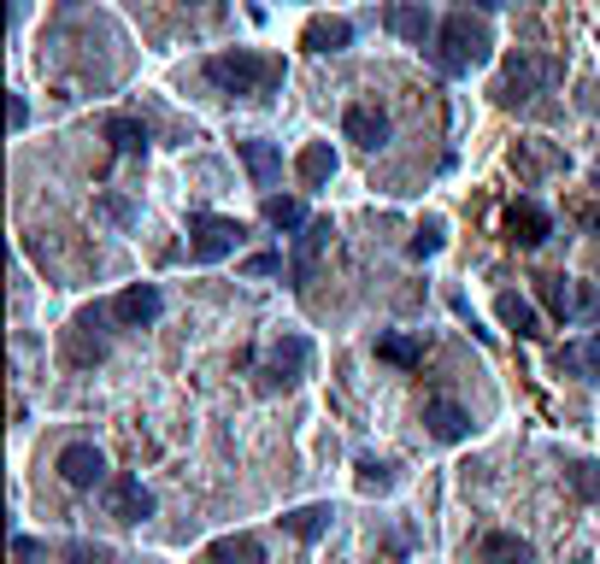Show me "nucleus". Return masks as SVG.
Masks as SVG:
<instances>
[{"mask_svg":"<svg viewBox=\"0 0 600 564\" xmlns=\"http://www.w3.org/2000/svg\"><path fill=\"white\" fill-rule=\"evenodd\" d=\"M207 82L225 95H271L283 82V59H265V54H248V47H236V54H212L207 59Z\"/></svg>","mask_w":600,"mask_h":564,"instance_id":"nucleus-1","label":"nucleus"},{"mask_svg":"<svg viewBox=\"0 0 600 564\" xmlns=\"http://www.w3.org/2000/svg\"><path fill=\"white\" fill-rule=\"evenodd\" d=\"M494 54V42H489V24H477L471 12H454V19H441L436 30V65L448 77H466L471 65H483Z\"/></svg>","mask_w":600,"mask_h":564,"instance_id":"nucleus-2","label":"nucleus"},{"mask_svg":"<svg viewBox=\"0 0 600 564\" xmlns=\"http://www.w3.org/2000/svg\"><path fill=\"white\" fill-rule=\"evenodd\" d=\"M559 77H565V65L554 54H512L506 59V71H501V95L506 107H519V100H536L547 89H559Z\"/></svg>","mask_w":600,"mask_h":564,"instance_id":"nucleus-3","label":"nucleus"},{"mask_svg":"<svg viewBox=\"0 0 600 564\" xmlns=\"http://www.w3.org/2000/svg\"><path fill=\"white\" fill-rule=\"evenodd\" d=\"M306 371H313V347H306V335H283L277 347L265 353V365H260V388L265 395L271 388H295Z\"/></svg>","mask_w":600,"mask_h":564,"instance_id":"nucleus-4","label":"nucleus"},{"mask_svg":"<svg viewBox=\"0 0 600 564\" xmlns=\"http://www.w3.org/2000/svg\"><path fill=\"white\" fill-rule=\"evenodd\" d=\"M188 235H195V242H188V253H195L200 265H218L225 259V253H236L242 247V224H236V218H212V212H200L195 224H188Z\"/></svg>","mask_w":600,"mask_h":564,"instance_id":"nucleus-5","label":"nucleus"},{"mask_svg":"<svg viewBox=\"0 0 600 564\" xmlns=\"http://www.w3.org/2000/svg\"><path fill=\"white\" fill-rule=\"evenodd\" d=\"M330 235H336L330 218H313V224L295 235V253H288V283H295V288H306L318 277V259L330 253Z\"/></svg>","mask_w":600,"mask_h":564,"instance_id":"nucleus-6","label":"nucleus"},{"mask_svg":"<svg viewBox=\"0 0 600 564\" xmlns=\"http://www.w3.org/2000/svg\"><path fill=\"white\" fill-rule=\"evenodd\" d=\"M100 500H107V518H118V523H142V518H153V494L142 488V476H107Z\"/></svg>","mask_w":600,"mask_h":564,"instance_id":"nucleus-7","label":"nucleus"},{"mask_svg":"<svg viewBox=\"0 0 600 564\" xmlns=\"http://www.w3.org/2000/svg\"><path fill=\"white\" fill-rule=\"evenodd\" d=\"M100 323H107V312H77V323L72 330H65V358H72V365H100V358H107V335H100Z\"/></svg>","mask_w":600,"mask_h":564,"instance_id":"nucleus-8","label":"nucleus"},{"mask_svg":"<svg viewBox=\"0 0 600 564\" xmlns=\"http://www.w3.org/2000/svg\"><path fill=\"white\" fill-rule=\"evenodd\" d=\"M59 476L72 488H107V458H100L95 441H72V447L59 453Z\"/></svg>","mask_w":600,"mask_h":564,"instance_id":"nucleus-9","label":"nucleus"},{"mask_svg":"<svg viewBox=\"0 0 600 564\" xmlns=\"http://www.w3.org/2000/svg\"><path fill=\"white\" fill-rule=\"evenodd\" d=\"M160 312H165V300H160V288L153 283H135V288H124V295L112 300V318L124 323V330H148V323H160Z\"/></svg>","mask_w":600,"mask_h":564,"instance_id":"nucleus-10","label":"nucleus"},{"mask_svg":"<svg viewBox=\"0 0 600 564\" xmlns=\"http://www.w3.org/2000/svg\"><path fill=\"white\" fill-rule=\"evenodd\" d=\"M341 135L377 153V147L389 142V112H383V107H371V100H353V107L341 112Z\"/></svg>","mask_w":600,"mask_h":564,"instance_id":"nucleus-11","label":"nucleus"},{"mask_svg":"<svg viewBox=\"0 0 600 564\" xmlns=\"http://www.w3.org/2000/svg\"><path fill=\"white\" fill-rule=\"evenodd\" d=\"M506 235L519 247H542L547 235H554V218H547V207H536V200H512L506 207Z\"/></svg>","mask_w":600,"mask_h":564,"instance_id":"nucleus-12","label":"nucleus"},{"mask_svg":"<svg viewBox=\"0 0 600 564\" xmlns=\"http://www.w3.org/2000/svg\"><path fill=\"white\" fill-rule=\"evenodd\" d=\"M424 430H430L436 441H466L471 435V412L459 400H448V395H436V400H424Z\"/></svg>","mask_w":600,"mask_h":564,"instance_id":"nucleus-13","label":"nucleus"},{"mask_svg":"<svg viewBox=\"0 0 600 564\" xmlns=\"http://www.w3.org/2000/svg\"><path fill=\"white\" fill-rule=\"evenodd\" d=\"M383 24L394 30V36H406V42H436V19H430V7H418V0H389V12H383Z\"/></svg>","mask_w":600,"mask_h":564,"instance_id":"nucleus-14","label":"nucleus"},{"mask_svg":"<svg viewBox=\"0 0 600 564\" xmlns=\"http://www.w3.org/2000/svg\"><path fill=\"white\" fill-rule=\"evenodd\" d=\"M348 42H353V24L348 19H330V12H324V19H306V30H301L306 54H341Z\"/></svg>","mask_w":600,"mask_h":564,"instance_id":"nucleus-15","label":"nucleus"},{"mask_svg":"<svg viewBox=\"0 0 600 564\" xmlns=\"http://www.w3.org/2000/svg\"><path fill=\"white\" fill-rule=\"evenodd\" d=\"M477 564H530V541L512 535V529H489L477 541Z\"/></svg>","mask_w":600,"mask_h":564,"instance_id":"nucleus-16","label":"nucleus"},{"mask_svg":"<svg viewBox=\"0 0 600 564\" xmlns=\"http://www.w3.org/2000/svg\"><path fill=\"white\" fill-rule=\"evenodd\" d=\"M377 358H383V365L413 371V365H424V335H413V330H383V335H377Z\"/></svg>","mask_w":600,"mask_h":564,"instance_id":"nucleus-17","label":"nucleus"},{"mask_svg":"<svg viewBox=\"0 0 600 564\" xmlns=\"http://www.w3.org/2000/svg\"><path fill=\"white\" fill-rule=\"evenodd\" d=\"M236 153H242L248 177L260 183V188H271V183L283 177V147H271V142H242V147H236Z\"/></svg>","mask_w":600,"mask_h":564,"instance_id":"nucleus-18","label":"nucleus"},{"mask_svg":"<svg viewBox=\"0 0 600 564\" xmlns=\"http://www.w3.org/2000/svg\"><path fill=\"white\" fill-rule=\"evenodd\" d=\"M295 170H301V183H306V188H324V183L336 177V153H330V142H313V147H301Z\"/></svg>","mask_w":600,"mask_h":564,"instance_id":"nucleus-19","label":"nucleus"},{"mask_svg":"<svg viewBox=\"0 0 600 564\" xmlns=\"http://www.w3.org/2000/svg\"><path fill=\"white\" fill-rule=\"evenodd\" d=\"M559 371H577V376H589V383H600V335L559 347Z\"/></svg>","mask_w":600,"mask_h":564,"instance_id":"nucleus-20","label":"nucleus"},{"mask_svg":"<svg viewBox=\"0 0 600 564\" xmlns=\"http://www.w3.org/2000/svg\"><path fill=\"white\" fill-rule=\"evenodd\" d=\"M330 518H336L330 506H295V511H288V518H283V529H288V535H295V541H318L324 529H330Z\"/></svg>","mask_w":600,"mask_h":564,"instance_id":"nucleus-21","label":"nucleus"},{"mask_svg":"<svg viewBox=\"0 0 600 564\" xmlns=\"http://www.w3.org/2000/svg\"><path fill=\"white\" fill-rule=\"evenodd\" d=\"M212 564H265V546L253 541V535H225V541H212Z\"/></svg>","mask_w":600,"mask_h":564,"instance_id":"nucleus-22","label":"nucleus"},{"mask_svg":"<svg viewBox=\"0 0 600 564\" xmlns=\"http://www.w3.org/2000/svg\"><path fill=\"white\" fill-rule=\"evenodd\" d=\"M494 312H501L506 330H519V335H542V330H536V306H530L524 295H512V288H506L501 300H494Z\"/></svg>","mask_w":600,"mask_h":564,"instance_id":"nucleus-23","label":"nucleus"},{"mask_svg":"<svg viewBox=\"0 0 600 564\" xmlns=\"http://www.w3.org/2000/svg\"><path fill=\"white\" fill-rule=\"evenodd\" d=\"M100 130H107V142L118 153H148V124H142V118H107Z\"/></svg>","mask_w":600,"mask_h":564,"instance_id":"nucleus-24","label":"nucleus"},{"mask_svg":"<svg viewBox=\"0 0 600 564\" xmlns=\"http://www.w3.org/2000/svg\"><path fill=\"white\" fill-rule=\"evenodd\" d=\"M265 224H271V230H306L313 218H306V207H301V200L271 195V200H265Z\"/></svg>","mask_w":600,"mask_h":564,"instance_id":"nucleus-25","label":"nucleus"},{"mask_svg":"<svg viewBox=\"0 0 600 564\" xmlns=\"http://www.w3.org/2000/svg\"><path fill=\"white\" fill-rule=\"evenodd\" d=\"M571 323H600V283H571Z\"/></svg>","mask_w":600,"mask_h":564,"instance_id":"nucleus-26","label":"nucleus"},{"mask_svg":"<svg viewBox=\"0 0 600 564\" xmlns=\"http://www.w3.org/2000/svg\"><path fill=\"white\" fill-rule=\"evenodd\" d=\"M536 283H542L547 312H554L559 323H571V283H565V277H536Z\"/></svg>","mask_w":600,"mask_h":564,"instance_id":"nucleus-27","label":"nucleus"},{"mask_svg":"<svg viewBox=\"0 0 600 564\" xmlns=\"http://www.w3.org/2000/svg\"><path fill=\"white\" fill-rule=\"evenodd\" d=\"M565 483H571L577 500H600V465H589V458H577V465L565 471Z\"/></svg>","mask_w":600,"mask_h":564,"instance_id":"nucleus-28","label":"nucleus"},{"mask_svg":"<svg viewBox=\"0 0 600 564\" xmlns=\"http://www.w3.org/2000/svg\"><path fill=\"white\" fill-rule=\"evenodd\" d=\"M436 247H441V224H424V230L413 235V259H430Z\"/></svg>","mask_w":600,"mask_h":564,"instance_id":"nucleus-29","label":"nucleus"},{"mask_svg":"<svg viewBox=\"0 0 600 564\" xmlns=\"http://www.w3.org/2000/svg\"><path fill=\"white\" fill-rule=\"evenodd\" d=\"M359 483H366V488H389L394 476H389V465H377V458H359Z\"/></svg>","mask_w":600,"mask_h":564,"instance_id":"nucleus-30","label":"nucleus"},{"mask_svg":"<svg viewBox=\"0 0 600 564\" xmlns=\"http://www.w3.org/2000/svg\"><path fill=\"white\" fill-rule=\"evenodd\" d=\"M65 559H72V564H107V546H89V541H72V546H65Z\"/></svg>","mask_w":600,"mask_h":564,"instance_id":"nucleus-31","label":"nucleus"},{"mask_svg":"<svg viewBox=\"0 0 600 564\" xmlns=\"http://www.w3.org/2000/svg\"><path fill=\"white\" fill-rule=\"evenodd\" d=\"M242 270H248V277H277L283 259H277V253H253V259H248Z\"/></svg>","mask_w":600,"mask_h":564,"instance_id":"nucleus-32","label":"nucleus"},{"mask_svg":"<svg viewBox=\"0 0 600 564\" xmlns=\"http://www.w3.org/2000/svg\"><path fill=\"white\" fill-rule=\"evenodd\" d=\"M100 212H107L112 224H130V207H124V200H100Z\"/></svg>","mask_w":600,"mask_h":564,"instance_id":"nucleus-33","label":"nucleus"},{"mask_svg":"<svg viewBox=\"0 0 600 564\" xmlns=\"http://www.w3.org/2000/svg\"><path fill=\"white\" fill-rule=\"evenodd\" d=\"M30 124V107H24V95H12V130H24Z\"/></svg>","mask_w":600,"mask_h":564,"instance_id":"nucleus-34","label":"nucleus"},{"mask_svg":"<svg viewBox=\"0 0 600 564\" xmlns=\"http://www.w3.org/2000/svg\"><path fill=\"white\" fill-rule=\"evenodd\" d=\"M594 183H600V177H594Z\"/></svg>","mask_w":600,"mask_h":564,"instance_id":"nucleus-35","label":"nucleus"}]
</instances>
